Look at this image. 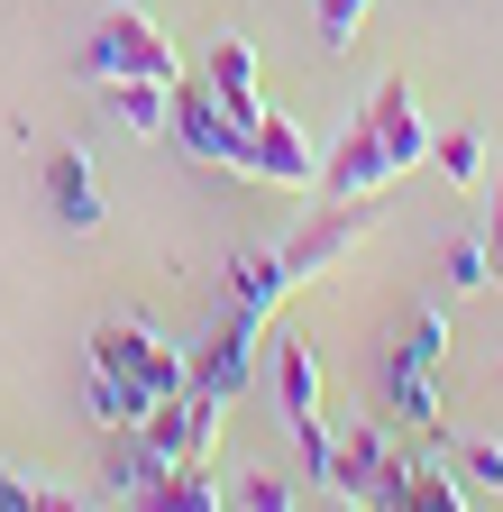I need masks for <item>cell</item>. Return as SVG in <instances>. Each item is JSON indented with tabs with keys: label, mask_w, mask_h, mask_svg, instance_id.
<instances>
[{
	"label": "cell",
	"mask_w": 503,
	"mask_h": 512,
	"mask_svg": "<svg viewBox=\"0 0 503 512\" xmlns=\"http://www.w3.org/2000/svg\"><path fill=\"white\" fill-rule=\"evenodd\" d=\"M92 366L110 384H129L138 403H165V394L193 384V348H174L156 320H101V330H92Z\"/></svg>",
	"instance_id": "1"
},
{
	"label": "cell",
	"mask_w": 503,
	"mask_h": 512,
	"mask_svg": "<svg viewBox=\"0 0 503 512\" xmlns=\"http://www.w3.org/2000/svg\"><path fill=\"white\" fill-rule=\"evenodd\" d=\"M321 494H330V503H366V512H403V503H412V458H403L375 421H357L348 439H330Z\"/></svg>",
	"instance_id": "2"
},
{
	"label": "cell",
	"mask_w": 503,
	"mask_h": 512,
	"mask_svg": "<svg viewBox=\"0 0 503 512\" xmlns=\"http://www.w3.org/2000/svg\"><path fill=\"white\" fill-rule=\"evenodd\" d=\"M174 74L183 64H174L165 28L138 10V0H110L101 28H92V55H83V83L101 92V83H174Z\"/></svg>",
	"instance_id": "3"
},
{
	"label": "cell",
	"mask_w": 503,
	"mask_h": 512,
	"mask_svg": "<svg viewBox=\"0 0 503 512\" xmlns=\"http://www.w3.org/2000/svg\"><path fill=\"white\" fill-rule=\"evenodd\" d=\"M165 138H183V156H202V165H220V174H257L247 128L229 119V101H220L202 74H174V92H165Z\"/></svg>",
	"instance_id": "4"
},
{
	"label": "cell",
	"mask_w": 503,
	"mask_h": 512,
	"mask_svg": "<svg viewBox=\"0 0 503 512\" xmlns=\"http://www.w3.org/2000/svg\"><path fill=\"white\" fill-rule=\"evenodd\" d=\"M439 357H449V311H439V302H421V311L403 320L394 357H385V384H394V412H403L412 430H439Z\"/></svg>",
	"instance_id": "5"
},
{
	"label": "cell",
	"mask_w": 503,
	"mask_h": 512,
	"mask_svg": "<svg viewBox=\"0 0 503 512\" xmlns=\"http://www.w3.org/2000/svg\"><path fill=\"white\" fill-rule=\"evenodd\" d=\"M385 220V202H375V192H330V202H311L302 211V229L284 238V266H293V284H311V275H330L339 256Z\"/></svg>",
	"instance_id": "6"
},
{
	"label": "cell",
	"mask_w": 503,
	"mask_h": 512,
	"mask_svg": "<svg viewBox=\"0 0 503 512\" xmlns=\"http://www.w3.org/2000/svg\"><path fill=\"white\" fill-rule=\"evenodd\" d=\"M138 439L156 448V467H193V458H211V439H220V394H202V384H183V394L147 403Z\"/></svg>",
	"instance_id": "7"
},
{
	"label": "cell",
	"mask_w": 503,
	"mask_h": 512,
	"mask_svg": "<svg viewBox=\"0 0 503 512\" xmlns=\"http://www.w3.org/2000/svg\"><path fill=\"white\" fill-rule=\"evenodd\" d=\"M247 147H257V183H275V192H321V147H311V128H302V119L257 110Z\"/></svg>",
	"instance_id": "8"
},
{
	"label": "cell",
	"mask_w": 503,
	"mask_h": 512,
	"mask_svg": "<svg viewBox=\"0 0 503 512\" xmlns=\"http://www.w3.org/2000/svg\"><path fill=\"white\" fill-rule=\"evenodd\" d=\"M37 192H46V211H55V220H65L74 238L110 220V202H101V174H92V156H83L74 138H65V147H46V156H37Z\"/></svg>",
	"instance_id": "9"
},
{
	"label": "cell",
	"mask_w": 503,
	"mask_h": 512,
	"mask_svg": "<svg viewBox=\"0 0 503 512\" xmlns=\"http://www.w3.org/2000/svg\"><path fill=\"white\" fill-rule=\"evenodd\" d=\"M366 128H375V147H385V165H394V183L430 156V138H439V128L421 119V92L394 74V83H375V101H366Z\"/></svg>",
	"instance_id": "10"
},
{
	"label": "cell",
	"mask_w": 503,
	"mask_h": 512,
	"mask_svg": "<svg viewBox=\"0 0 503 512\" xmlns=\"http://www.w3.org/2000/svg\"><path fill=\"white\" fill-rule=\"evenodd\" d=\"M193 384H202V394H220V403H238L247 384H257V320H247V311H229L220 330L193 348Z\"/></svg>",
	"instance_id": "11"
},
{
	"label": "cell",
	"mask_w": 503,
	"mask_h": 512,
	"mask_svg": "<svg viewBox=\"0 0 503 512\" xmlns=\"http://www.w3.org/2000/svg\"><path fill=\"white\" fill-rule=\"evenodd\" d=\"M202 83L229 101V119H238V128H257L266 92H257V46H247L238 28H220V37H211V55H202Z\"/></svg>",
	"instance_id": "12"
},
{
	"label": "cell",
	"mask_w": 503,
	"mask_h": 512,
	"mask_svg": "<svg viewBox=\"0 0 503 512\" xmlns=\"http://www.w3.org/2000/svg\"><path fill=\"white\" fill-rule=\"evenodd\" d=\"M275 403H284V430H321V366H311V339L284 330L275 339Z\"/></svg>",
	"instance_id": "13"
},
{
	"label": "cell",
	"mask_w": 503,
	"mask_h": 512,
	"mask_svg": "<svg viewBox=\"0 0 503 512\" xmlns=\"http://www.w3.org/2000/svg\"><path fill=\"white\" fill-rule=\"evenodd\" d=\"M394 183V165H385V147H375V128H366V110L339 128V147L321 156V192H385Z\"/></svg>",
	"instance_id": "14"
},
{
	"label": "cell",
	"mask_w": 503,
	"mask_h": 512,
	"mask_svg": "<svg viewBox=\"0 0 503 512\" xmlns=\"http://www.w3.org/2000/svg\"><path fill=\"white\" fill-rule=\"evenodd\" d=\"M284 293H293V266H284V247H238V256H229V311L266 320Z\"/></svg>",
	"instance_id": "15"
},
{
	"label": "cell",
	"mask_w": 503,
	"mask_h": 512,
	"mask_svg": "<svg viewBox=\"0 0 503 512\" xmlns=\"http://www.w3.org/2000/svg\"><path fill=\"white\" fill-rule=\"evenodd\" d=\"M430 156H439V174H449L458 192H485V174H494L485 128H439V138H430Z\"/></svg>",
	"instance_id": "16"
},
{
	"label": "cell",
	"mask_w": 503,
	"mask_h": 512,
	"mask_svg": "<svg viewBox=\"0 0 503 512\" xmlns=\"http://www.w3.org/2000/svg\"><path fill=\"white\" fill-rule=\"evenodd\" d=\"M147 503H156V512H220L229 494H220V476H211V458H193V467H165Z\"/></svg>",
	"instance_id": "17"
},
{
	"label": "cell",
	"mask_w": 503,
	"mask_h": 512,
	"mask_svg": "<svg viewBox=\"0 0 503 512\" xmlns=\"http://www.w3.org/2000/svg\"><path fill=\"white\" fill-rule=\"evenodd\" d=\"M165 92H174V83H101L110 119L129 128V138H165Z\"/></svg>",
	"instance_id": "18"
},
{
	"label": "cell",
	"mask_w": 503,
	"mask_h": 512,
	"mask_svg": "<svg viewBox=\"0 0 503 512\" xmlns=\"http://www.w3.org/2000/svg\"><path fill=\"white\" fill-rule=\"evenodd\" d=\"M467 503H476L467 476H449V467H412V503H403V512H467Z\"/></svg>",
	"instance_id": "19"
},
{
	"label": "cell",
	"mask_w": 503,
	"mask_h": 512,
	"mask_svg": "<svg viewBox=\"0 0 503 512\" xmlns=\"http://www.w3.org/2000/svg\"><path fill=\"white\" fill-rule=\"evenodd\" d=\"M83 403H92V421H101V430H138V421H147V403L129 394V384H110L101 366H92V394H83Z\"/></svg>",
	"instance_id": "20"
},
{
	"label": "cell",
	"mask_w": 503,
	"mask_h": 512,
	"mask_svg": "<svg viewBox=\"0 0 503 512\" xmlns=\"http://www.w3.org/2000/svg\"><path fill=\"white\" fill-rule=\"evenodd\" d=\"M229 503H238V512H293L302 494H293V476H266V467H247V476L229 485Z\"/></svg>",
	"instance_id": "21"
},
{
	"label": "cell",
	"mask_w": 503,
	"mask_h": 512,
	"mask_svg": "<svg viewBox=\"0 0 503 512\" xmlns=\"http://www.w3.org/2000/svg\"><path fill=\"white\" fill-rule=\"evenodd\" d=\"M46 503H83V494H55V485H37L19 467H0V512H46Z\"/></svg>",
	"instance_id": "22"
},
{
	"label": "cell",
	"mask_w": 503,
	"mask_h": 512,
	"mask_svg": "<svg viewBox=\"0 0 503 512\" xmlns=\"http://www.w3.org/2000/svg\"><path fill=\"white\" fill-rule=\"evenodd\" d=\"M458 476H467L476 494H503V439H467V448H458Z\"/></svg>",
	"instance_id": "23"
},
{
	"label": "cell",
	"mask_w": 503,
	"mask_h": 512,
	"mask_svg": "<svg viewBox=\"0 0 503 512\" xmlns=\"http://www.w3.org/2000/svg\"><path fill=\"white\" fill-rule=\"evenodd\" d=\"M449 284H458V293H485V284H494L485 238H458V247H449Z\"/></svg>",
	"instance_id": "24"
},
{
	"label": "cell",
	"mask_w": 503,
	"mask_h": 512,
	"mask_svg": "<svg viewBox=\"0 0 503 512\" xmlns=\"http://www.w3.org/2000/svg\"><path fill=\"white\" fill-rule=\"evenodd\" d=\"M366 10H375V0H321V46H348L366 28Z\"/></svg>",
	"instance_id": "25"
},
{
	"label": "cell",
	"mask_w": 503,
	"mask_h": 512,
	"mask_svg": "<svg viewBox=\"0 0 503 512\" xmlns=\"http://www.w3.org/2000/svg\"><path fill=\"white\" fill-rule=\"evenodd\" d=\"M476 238H485V256H494V275H503V165L485 174V229H476Z\"/></svg>",
	"instance_id": "26"
}]
</instances>
